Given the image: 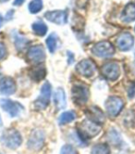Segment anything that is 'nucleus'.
<instances>
[{"mask_svg": "<svg viewBox=\"0 0 135 154\" xmlns=\"http://www.w3.org/2000/svg\"><path fill=\"white\" fill-rule=\"evenodd\" d=\"M92 52L99 58H110L115 54V48L110 42L102 41L95 44L92 48Z\"/></svg>", "mask_w": 135, "mask_h": 154, "instance_id": "423d86ee", "label": "nucleus"}, {"mask_svg": "<svg viewBox=\"0 0 135 154\" xmlns=\"http://www.w3.org/2000/svg\"><path fill=\"white\" fill-rule=\"evenodd\" d=\"M3 125V122H2V119H1V116H0V127Z\"/></svg>", "mask_w": 135, "mask_h": 154, "instance_id": "2f4dec72", "label": "nucleus"}, {"mask_svg": "<svg viewBox=\"0 0 135 154\" xmlns=\"http://www.w3.org/2000/svg\"><path fill=\"white\" fill-rule=\"evenodd\" d=\"M51 93H52L51 85L48 82H46L42 86L39 97L36 98L34 103H33L35 109H37V111H44L48 106L51 98Z\"/></svg>", "mask_w": 135, "mask_h": 154, "instance_id": "20e7f679", "label": "nucleus"}, {"mask_svg": "<svg viewBox=\"0 0 135 154\" xmlns=\"http://www.w3.org/2000/svg\"><path fill=\"white\" fill-rule=\"evenodd\" d=\"M16 83L11 77L0 79V95H12L16 92Z\"/></svg>", "mask_w": 135, "mask_h": 154, "instance_id": "4468645a", "label": "nucleus"}, {"mask_svg": "<svg viewBox=\"0 0 135 154\" xmlns=\"http://www.w3.org/2000/svg\"><path fill=\"white\" fill-rule=\"evenodd\" d=\"M2 25H3V17L1 16V14H0V27Z\"/></svg>", "mask_w": 135, "mask_h": 154, "instance_id": "7c9ffc66", "label": "nucleus"}, {"mask_svg": "<svg viewBox=\"0 0 135 154\" xmlns=\"http://www.w3.org/2000/svg\"><path fill=\"white\" fill-rule=\"evenodd\" d=\"M105 106H106V111L108 116L111 118H115L122 111L123 107H124V101H123L122 98L119 97L112 96V97H109L106 100Z\"/></svg>", "mask_w": 135, "mask_h": 154, "instance_id": "39448f33", "label": "nucleus"}, {"mask_svg": "<svg viewBox=\"0 0 135 154\" xmlns=\"http://www.w3.org/2000/svg\"><path fill=\"white\" fill-rule=\"evenodd\" d=\"M44 18L55 24L64 25L68 23V11L67 10H51L44 13Z\"/></svg>", "mask_w": 135, "mask_h": 154, "instance_id": "1a4fd4ad", "label": "nucleus"}, {"mask_svg": "<svg viewBox=\"0 0 135 154\" xmlns=\"http://www.w3.org/2000/svg\"><path fill=\"white\" fill-rule=\"evenodd\" d=\"M60 154H78V151L71 145H64L60 149Z\"/></svg>", "mask_w": 135, "mask_h": 154, "instance_id": "a878e982", "label": "nucleus"}, {"mask_svg": "<svg viewBox=\"0 0 135 154\" xmlns=\"http://www.w3.org/2000/svg\"><path fill=\"white\" fill-rule=\"evenodd\" d=\"M32 29L33 32L38 36H44L47 32V25L41 20L33 23L32 24Z\"/></svg>", "mask_w": 135, "mask_h": 154, "instance_id": "6ab92c4d", "label": "nucleus"}, {"mask_svg": "<svg viewBox=\"0 0 135 154\" xmlns=\"http://www.w3.org/2000/svg\"><path fill=\"white\" fill-rule=\"evenodd\" d=\"M25 1H26V0H14L13 5L16 6V7H20V6H21L22 4H23Z\"/></svg>", "mask_w": 135, "mask_h": 154, "instance_id": "c756f323", "label": "nucleus"}, {"mask_svg": "<svg viewBox=\"0 0 135 154\" xmlns=\"http://www.w3.org/2000/svg\"><path fill=\"white\" fill-rule=\"evenodd\" d=\"M54 101L58 109H62L66 107V94L63 88H58L54 95Z\"/></svg>", "mask_w": 135, "mask_h": 154, "instance_id": "f3484780", "label": "nucleus"}, {"mask_svg": "<svg viewBox=\"0 0 135 154\" xmlns=\"http://www.w3.org/2000/svg\"><path fill=\"white\" fill-rule=\"evenodd\" d=\"M28 9L30 13L37 14L43 9V1L42 0H32L28 5Z\"/></svg>", "mask_w": 135, "mask_h": 154, "instance_id": "5701e85b", "label": "nucleus"}, {"mask_svg": "<svg viewBox=\"0 0 135 154\" xmlns=\"http://www.w3.org/2000/svg\"><path fill=\"white\" fill-rule=\"evenodd\" d=\"M0 154H4L3 152H1V151H0Z\"/></svg>", "mask_w": 135, "mask_h": 154, "instance_id": "72a5a7b5", "label": "nucleus"}, {"mask_svg": "<svg viewBox=\"0 0 135 154\" xmlns=\"http://www.w3.org/2000/svg\"><path fill=\"white\" fill-rule=\"evenodd\" d=\"M107 140L114 146H118L121 143V137L118 131L115 128H111L107 133Z\"/></svg>", "mask_w": 135, "mask_h": 154, "instance_id": "aec40b11", "label": "nucleus"}, {"mask_svg": "<svg viewBox=\"0 0 135 154\" xmlns=\"http://www.w3.org/2000/svg\"><path fill=\"white\" fill-rule=\"evenodd\" d=\"M89 90L85 85H76L72 87L71 95L74 103L78 105L85 104L89 98Z\"/></svg>", "mask_w": 135, "mask_h": 154, "instance_id": "6e6552de", "label": "nucleus"}, {"mask_svg": "<svg viewBox=\"0 0 135 154\" xmlns=\"http://www.w3.org/2000/svg\"><path fill=\"white\" fill-rule=\"evenodd\" d=\"M128 95L131 98L135 96V84H132L128 89Z\"/></svg>", "mask_w": 135, "mask_h": 154, "instance_id": "cd10ccee", "label": "nucleus"}, {"mask_svg": "<svg viewBox=\"0 0 135 154\" xmlns=\"http://www.w3.org/2000/svg\"><path fill=\"white\" fill-rule=\"evenodd\" d=\"M67 55H68V63L69 64H71L72 62H73V59H74V55L70 52V51H68V53H67Z\"/></svg>", "mask_w": 135, "mask_h": 154, "instance_id": "c85d7f7f", "label": "nucleus"}, {"mask_svg": "<svg viewBox=\"0 0 135 154\" xmlns=\"http://www.w3.org/2000/svg\"><path fill=\"white\" fill-rule=\"evenodd\" d=\"M86 115H87V119L99 125L100 126L102 125L106 121L104 112L97 107H91L90 109H88L86 111Z\"/></svg>", "mask_w": 135, "mask_h": 154, "instance_id": "2eb2a0df", "label": "nucleus"}, {"mask_svg": "<svg viewBox=\"0 0 135 154\" xmlns=\"http://www.w3.org/2000/svg\"><path fill=\"white\" fill-rule=\"evenodd\" d=\"M44 142H46L44 131L41 128H36L32 131L27 142V147L31 150L39 151L44 148Z\"/></svg>", "mask_w": 135, "mask_h": 154, "instance_id": "7ed1b4c3", "label": "nucleus"}, {"mask_svg": "<svg viewBox=\"0 0 135 154\" xmlns=\"http://www.w3.org/2000/svg\"><path fill=\"white\" fill-rule=\"evenodd\" d=\"M101 71H102V73L106 78L110 81L117 80L120 74L119 65L114 61L107 62V63L104 64Z\"/></svg>", "mask_w": 135, "mask_h": 154, "instance_id": "9d476101", "label": "nucleus"}, {"mask_svg": "<svg viewBox=\"0 0 135 154\" xmlns=\"http://www.w3.org/2000/svg\"><path fill=\"white\" fill-rule=\"evenodd\" d=\"M0 107L2 108L3 111L8 113L10 117H12V118L18 117L24 111V107L20 102L8 100V98H2V100H0Z\"/></svg>", "mask_w": 135, "mask_h": 154, "instance_id": "0eeeda50", "label": "nucleus"}, {"mask_svg": "<svg viewBox=\"0 0 135 154\" xmlns=\"http://www.w3.org/2000/svg\"><path fill=\"white\" fill-rule=\"evenodd\" d=\"M76 118V113L72 111H69V112H65L63 113L60 114V116L58 117V124L60 125H64L66 124H70L72 121H74Z\"/></svg>", "mask_w": 135, "mask_h": 154, "instance_id": "412c9836", "label": "nucleus"}, {"mask_svg": "<svg viewBox=\"0 0 135 154\" xmlns=\"http://www.w3.org/2000/svg\"><path fill=\"white\" fill-rule=\"evenodd\" d=\"M116 43L118 48L121 51H129L130 49L132 48L134 45V37L130 32H124L118 36Z\"/></svg>", "mask_w": 135, "mask_h": 154, "instance_id": "ddd939ff", "label": "nucleus"}, {"mask_svg": "<svg viewBox=\"0 0 135 154\" xmlns=\"http://www.w3.org/2000/svg\"><path fill=\"white\" fill-rule=\"evenodd\" d=\"M46 46H47V48L48 50L51 52V53H54L57 49V47H58V36L56 34H51L47 38H46Z\"/></svg>", "mask_w": 135, "mask_h": 154, "instance_id": "b1692460", "label": "nucleus"}, {"mask_svg": "<svg viewBox=\"0 0 135 154\" xmlns=\"http://www.w3.org/2000/svg\"><path fill=\"white\" fill-rule=\"evenodd\" d=\"M7 54H8L7 47L5 46L4 43H0V60H4L7 57Z\"/></svg>", "mask_w": 135, "mask_h": 154, "instance_id": "bb28decb", "label": "nucleus"}, {"mask_svg": "<svg viewBox=\"0 0 135 154\" xmlns=\"http://www.w3.org/2000/svg\"><path fill=\"white\" fill-rule=\"evenodd\" d=\"M76 71L82 76L92 77L96 71V66L91 60H82L76 65Z\"/></svg>", "mask_w": 135, "mask_h": 154, "instance_id": "9b49d317", "label": "nucleus"}, {"mask_svg": "<svg viewBox=\"0 0 135 154\" xmlns=\"http://www.w3.org/2000/svg\"><path fill=\"white\" fill-rule=\"evenodd\" d=\"M92 154H110V148L106 143H99L94 145L91 150Z\"/></svg>", "mask_w": 135, "mask_h": 154, "instance_id": "4be33fe9", "label": "nucleus"}, {"mask_svg": "<svg viewBox=\"0 0 135 154\" xmlns=\"http://www.w3.org/2000/svg\"><path fill=\"white\" fill-rule=\"evenodd\" d=\"M101 131V126L89 119H85L84 121L78 125L76 135L78 139L81 141L82 145L84 146L86 144V141L90 138H93L96 137Z\"/></svg>", "mask_w": 135, "mask_h": 154, "instance_id": "f257e3e1", "label": "nucleus"}, {"mask_svg": "<svg viewBox=\"0 0 135 154\" xmlns=\"http://www.w3.org/2000/svg\"><path fill=\"white\" fill-rule=\"evenodd\" d=\"M14 38H15V46H16L17 49L18 50L24 49L26 45L28 44V39L25 38L24 36L18 35V34H16V35H14Z\"/></svg>", "mask_w": 135, "mask_h": 154, "instance_id": "393cba45", "label": "nucleus"}, {"mask_svg": "<svg viewBox=\"0 0 135 154\" xmlns=\"http://www.w3.org/2000/svg\"><path fill=\"white\" fill-rule=\"evenodd\" d=\"M46 75V71L43 66H37L30 71V77L35 82H39Z\"/></svg>", "mask_w": 135, "mask_h": 154, "instance_id": "a211bd4d", "label": "nucleus"}, {"mask_svg": "<svg viewBox=\"0 0 135 154\" xmlns=\"http://www.w3.org/2000/svg\"><path fill=\"white\" fill-rule=\"evenodd\" d=\"M121 20L124 23H132L135 20V4L129 3L121 13Z\"/></svg>", "mask_w": 135, "mask_h": 154, "instance_id": "dca6fc26", "label": "nucleus"}, {"mask_svg": "<svg viewBox=\"0 0 135 154\" xmlns=\"http://www.w3.org/2000/svg\"><path fill=\"white\" fill-rule=\"evenodd\" d=\"M8 1V0H0V3H6Z\"/></svg>", "mask_w": 135, "mask_h": 154, "instance_id": "473e14b6", "label": "nucleus"}, {"mask_svg": "<svg viewBox=\"0 0 135 154\" xmlns=\"http://www.w3.org/2000/svg\"><path fill=\"white\" fill-rule=\"evenodd\" d=\"M46 52L41 45L32 46L27 52V58L30 61L34 63H41L46 60Z\"/></svg>", "mask_w": 135, "mask_h": 154, "instance_id": "f8f14e48", "label": "nucleus"}, {"mask_svg": "<svg viewBox=\"0 0 135 154\" xmlns=\"http://www.w3.org/2000/svg\"><path fill=\"white\" fill-rule=\"evenodd\" d=\"M0 143L10 149H16L21 145L22 137L18 130L8 128L4 130L0 136Z\"/></svg>", "mask_w": 135, "mask_h": 154, "instance_id": "f03ea898", "label": "nucleus"}]
</instances>
